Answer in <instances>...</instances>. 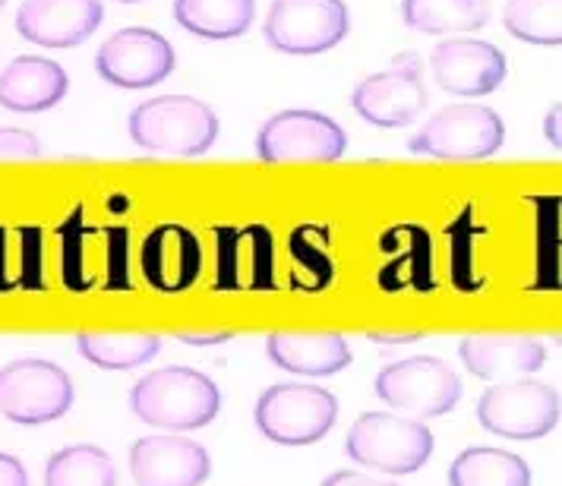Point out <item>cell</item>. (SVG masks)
<instances>
[{
	"label": "cell",
	"mask_w": 562,
	"mask_h": 486,
	"mask_svg": "<svg viewBox=\"0 0 562 486\" xmlns=\"http://www.w3.org/2000/svg\"><path fill=\"white\" fill-rule=\"evenodd\" d=\"M183 344H193V348H212V344H225L234 338V332H178Z\"/></svg>",
	"instance_id": "obj_35"
},
{
	"label": "cell",
	"mask_w": 562,
	"mask_h": 486,
	"mask_svg": "<svg viewBox=\"0 0 562 486\" xmlns=\"http://www.w3.org/2000/svg\"><path fill=\"white\" fill-rule=\"evenodd\" d=\"M319 486H398V484H392V481H376V477L360 474V471H335V474H329V477H326Z\"/></svg>",
	"instance_id": "obj_33"
},
{
	"label": "cell",
	"mask_w": 562,
	"mask_h": 486,
	"mask_svg": "<svg viewBox=\"0 0 562 486\" xmlns=\"http://www.w3.org/2000/svg\"><path fill=\"white\" fill-rule=\"evenodd\" d=\"M175 20L205 42H228L254 26L256 0H175Z\"/></svg>",
	"instance_id": "obj_21"
},
{
	"label": "cell",
	"mask_w": 562,
	"mask_h": 486,
	"mask_svg": "<svg viewBox=\"0 0 562 486\" xmlns=\"http://www.w3.org/2000/svg\"><path fill=\"white\" fill-rule=\"evenodd\" d=\"M348 32L351 13L345 0H272L262 23L269 48L297 57L333 52Z\"/></svg>",
	"instance_id": "obj_7"
},
{
	"label": "cell",
	"mask_w": 562,
	"mask_h": 486,
	"mask_svg": "<svg viewBox=\"0 0 562 486\" xmlns=\"http://www.w3.org/2000/svg\"><path fill=\"white\" fill-rule=\"evenodd\" d=\"M560 392L528 376L486 388L477 402V420L486 433L503 439H540L560 427Z\"/></svg>",
	"instance_id": "obj_8"
},
{
	"label": "cell",
	"mask_w": 562,
	"mask_h": 486,
	"mask_svg": "<svg viewBox=\"0 0 562 486\" xmlns=\"http://www.w3.org/2000/svg\"><path fill=\"white\" fill-rule=\"evenodd\" d=\"M430 70L436 86L459 99H484L509 77V60L490 42L449 38L430 52Z\"/></svg>",
	"instance_id": "obj_13"
},
{
	"label": "cell",
	"mask_w": 562,
	"mask_h": 486,
	"mask_svg": "<svg viewBox=\"0 0 562 486\" xmlns=\"http://www.w3.org/2000/svg\"><path fill=\"white\" fill-rule=\"evenodd\" d=\"M430 102L424 89V57L402 54L383 74L360 79L351 92V108L370 127L398 129L414 124Z\"/></svg>",
	"instance_id": "obj_11"
},
{
	"label": "cell",
	"mask_w": 562,
	"mask_h": 486,
	"mask_svg": "<svg viewBox=\"0 0 562 486\" xmlns=\"http://www.w3.org/2000/svg\"><path fill=\"white\" fill-rule=\"evenodd\" d=\"M3 3H7V0H0V7H3Z\"/></svg>",
	"instance_id": "obj_39"
},
{
	"label": "cell",
	"mask_w": 562,
	"mask_h": 486,
	"mask_svg": "<svg viewBox=\"0 0 562 486\" xmlns=\"http://www.w3.org/2000/svg\"><path fill=\"white\" fill-rule=\"evenodd\" d=\"M77 348L82 358L89 360L92 366L99 370H111V373H121V370H136L143 363L161 351V338L158 335H108V332H79Z\"/></svg>",
	"instance_id": "obj_26"
},
{
	"label": "cell",
	"mask_w": 562,
	"mask_h": 486,
	"mask_svg": "<svg viewBox=\"0 0 562 486\" xmlns=\"http://www.w3.org/2000/svg\"><path fill=\"white\" fill-rule=\"evenodd\" d=\"M376 398L411 417H442L461 402L459 373L439 358H405L380 370Z\"/></svg>",
	"instance_id": "obj_10"
},
{
	"label": "cell",
	"mask_w": 562,
	"mask_h": 486,
	"mask_svg": "<svg viewBox=\"0 0 562 486\" xmlns=\"http://www.w3.org/2000/svg\"><path fill=\"white\" fill-rule=\"evenodd\" d=\"M212 459L200 442L180 436H146L130 445V474L139 486H200Z\"/></svg>",
	"instance_id": "obj_15"
},
{
	"label": "cell",
	"mask_w": 562,
	"mask_h": 486,
	"mask_svg": "<svg viewBox=\"0 0 562 486\" xmlns=\"http://www.w3.org/2000/svg\"><path fill=\"white\" fill-rule=\"evenodd\" d=\"M218 275L215 291H272L276 247L266 228H218Z\"/></svg>",
	"instance_id": "obj_17"
},
{
	"label": "cell",
	"mask_w": 562,
	"mask_h": 486,
	"mask_svg": "<svg viewBox=\"0 0 562 486\" xmlns=\"http://www.w3.org/2000/svg\"><path fill=\"white\" fill-rule=\"evenodd\" d=\"M256 427L276 445L301 449L329 433L338 420V402L329 388L304 383L269 385L256 398Z\"/></svg>",
	"instance_id": "obj_4"
},
{
	"label": "cell",
	"mask_w": 562,
	"mask_h": 486,
	"mask_svg": "<svg viewBox=\"0 0 562 486\" xmlns=\"http://www.w3.org/2000/svg\"><path fill=\"white\" fill-rule=\"evenodd\" d=\"M402 20L424 35L477 32L490 23V0H402Z\"/></svg>",
	"instance_id": "obj_24"
},
{
	"label": "cell",
	"mask_w": 562,
	"mask_h": 486,
	"mask_svg": "<svg viewBox=\"0 0 562 486\" xmlns=\"http://www.w3.org/2000/svg\"><path fill=\"white\" fill-rule=\"evenodd\" d=\"M178 54L155 29L130 26L114 32L95 54V70L117 89H153L175 74Z\"/></svg>",
	"instance_id": "obj_12"
},
{
	"label": "cell",
	"mask_w": 562,
	"mask_h": 486,
	"mask_svg": "<svg viewBox=\"0 0 562 486\" xmlns=\"http://www.w3.org/2000/svg\"><path fill=\"white\" fill-rule=\"evenodd\" d=\"M348 152V133L319 111H279L256 133V155L269 165L338 161Z\"/></svg>",
	"instance_id": "obj_9"
},
{
	"label": "cell",
	"mask_w": 562,
	"mask_h": 486,
	"mask_svg": "<svg viewBox=\"0 0 562 486\" xmlns=\"http://www.w3.org/2000/svg\"><path fill=\"white\" fill-rule=\"evenodd\" d=\"M459 358L464 370L486 383H506L531 376L543 366L547 351L525 335H468L461 338Z\"/></svg>",
	"instance_id": "obj_18"
},
{
	"label": "cell",
	"mask_w": 562,
	"mask_h": 486,
	"mask_svg": "<svg viewBox=\"0 0 562 486\" xmlns=\"http://www.w3.org/2000/svg\"><path fill=\"white\" fill-rule=\"evenodd\" d=\"M449 486H531V467L515 452L474 445L449 464Z\"/></svg>",
	"instance_id": "obj_23"
},
{
	"label": "cell",
	"mask_w": 562,
	"mask_h": 486,
	"mask_svg": "<svg viewBox=\"0 0 562 486\" xmlns=\"http://www.w3.org/2000/svg\"><path fill=\"white\" fill-rule=\"evenodd\" d=\"M130 410L149 427L190 433V430H203L218 417L222 392L200 370L161 366L133 385Z\"/></svg>",
	"instance_id": "obj_1"
},
{
	"label": "cell",
	"mask_w": 562,
	"mask_h": 486,
	"mask_svg": "<svg viewBox=\"0 0 562 486\" xmlns=\"http://www.w3.org/2000/svg\"><path fill=\"white\" fill-rule=\"evenodd\" d=\"M560 114H562V104L557 102L553 108H550V111H547V121H543V136H547V143H550L553 149H560V146H562Z\"/></svg>",
	"instance_id": "obj_37"
},
{
	"label": "cell",
	"mask_w": 562,
	"mask_h": 486,
	"mask_svg": "<svg viewBox=\"0 0 562 486\" xmlns=\"http://www.w3.org/2000/svg\"><path fill=\"white\" fill-rule=\"evenodd\" d=\"M383 253L385 259L383 272H380V282L385 275H395V282L389 291H430L434 287V257H430V234L414 225L405 228H392L383 237Z\"/></svg>",
	"instance_id": "obj_22"
},
{
	"label": "cell",
	"mask_w": 562,
	"mask_h": 486,
	"mask_svg": "<svg viewBox=\"0 0 562 486\" xmlns=\"http://www.w3.org/2000/svg\"><path fill=\"white\" fill-rule=\"evenodd\" d=\"M117 484V467L111 455L79 442V445H67L60 452H54L48 464H45V486H114Z\"/></svg>",
	"instance_id": "obj_27"
},
{
	"label": "cell",
	"mask_w": 562,
	"mask_h": 486,
	"mask_svg": "<svg viewBox=\"0 0 562 486\" xmlns=\"http://www.w3.org/2000/svg\"><path fill=\"white\" fill-rule=\"evenodd\" d=\"M102 20V0H23L16 32L38 48L67 52L82 45Z\"/></svg>",
	"instance_id": "obj_14"
},
{
	"label": "cell",
	"mask_w": 562,
	"mask_h": 486,
	"mask_svg": "<svg viewBox=\"0 0 562 486\" xmlns=\"http://www.w3.org/2000/svg\"><path fill=\"white\" fill-rule=\"evenodd\" d=\"M67 89L70 79L60 64L38 54H23L0 74V108L13 114H38L64 102Z\"/></svg>",
	"instance_id": "obj_19"
},
{
	"label": "cell",
	"mask_w": 562,
	"mask_h": 486,
	"mask_svg": "<svg viewBox=\"0 0 562 486\" xmlns=\"http://www.w3.org/2000/svg\"><path fill=\"white\" fill-rule=\"evenodd\" d=\"M367 338L373 344H385V348H395V344H411V341H420L424 332H367Z\"/></svg>",
	"instance_id": "obj_36"
},
{
	"label": "cell",
	"mask_w": 562,
	"mask_h": 486,
	"mask_svg": "<svg viewBox=\"0 0 562 486\" xmlns=\"http://www.w3.org/2000/svg\"><path fill=\"white\" fill-rule=\"evenodd\" d=\"M42 158V143L23 127H0V161H32Z\"/></svg>",
	"instance_id": "obj_32"
},
{
	"label": "cell",
	"mask_w": 562,
	"mask_h": 486,
	"mask_svg": "<svg viewBox=\"0 0 562 486\" xmlns=\"http://www.w3.org/2000/svg\"><path fill=\"white\" fill-rule=\"evenodd\" d=\"M506 146L503 117L484 104H449L417 129L408 143L414 155L439 161H484Z\"/></svg>",
	"instance_id": "obj_5"
},
{
	"label": "cell",
	"mask_w": 562,
	"mask_h": 486,
	"mask_svg": "<svg viewBox=\"0 0 562 486\" xmlns=\"http://www.w3.org/2000/svg\"><path fill=\"white\" fill-rule=\"evenodd\" d=\"M345 452L348 459L358 461L360 467L405 477V474H417L430 461L434 433L427 430V423L408 420L402 414L367 410L351 423Z\"/></svg>",
	"instance_id": "obj_3"
},
{
	"label": "cell",
	"mask_w": 562,
	"mask_h": 486,
	"mask_svg": "<svg viewBox=\"0 0 562 486\" xmlns=\"http://www.w3.org/2000/svg\"><path fill=\"white\" fill-rule=\"evenodd\" d=\"M42 291L45 287V253H42V230L23 228L10 240L0 228V294L10 291Z\"/></svg>",
	"instance_id": "obj_25"
},
{
	"label": "cell",
	"mask_w": 562,
	"mask_h": 486,
	"mask_svg": "<svg viewBox=\"0 0 562 486\" xmlns=\"http://www.w3.org/2000/svg\"><path fill=\"white\" fill-rule=\"evenodd\" d=\"M326 234L316 228V240H310V228H301L291 234V257L297 262V269H304V282L301 287L304 291H323L329 287L335 279V265L329 259V250H326Z\"/></svg>",
	"instance_id": "obj_29"
},
{
	"label": "cell",
	"mask_w": 562,
	"mask_h": 486,
	"mask_svg": "<svg viewBox=\"0 0 562 486\" xmlns=\"http://www.w3.org/2000/svg\"><path fill=\"white\" fill-rule=\"evenodd\" d=\"M143 279L158 294H183L200 282L203 272V247L200 237L183 225H158L143 240Z\"/></svg>",
	"instance_id": "obj_16"
},
{
	"label": "cell",
	"mask_w": 562,
	"mask_h": 486,
	"mask_svg": "<svg viewBox=\"0 0 562 486\" xmlns=\"http://www.w3.org/2000/svg\"><path fill=\"white\" fill-rule=\"evenodd\" d=\"M503 26L518 42L560 48L562 45V0H506Z\"/></svg>",
	"instance_id": "obj_28"
},
{
	"label": "cell",
	"mask_w": 562,
	"mask_h": 486,
	"mask_svg": "<svg viewBox=\"0 0 562 486\" xmlns=\"http://www.w3.org/2000/svg\"><path fill=\"white\" fill-rule=\"evenodd\" d=\"M121 3H139V0H121Z\"/></svg>",
	"instance_id": "obj_38"
},
{
	"label": "cell",
	"mask_w": 562,
	"mask_h": 486,
	"mask_svg": "<svg viewBox=\"0 0 562 486\" xmlns=\"http://www.w3.org/2000/svg\"><path fill=\"white\" fill-rule=\"evenodd\" d=\"M77 402L67 370L42 358H23L0 370V414L20 427L60 420Z\"/></svg>",
	"instance_id": "obj_6"
},
{
	"label": "cell",
	"mask_w": 562,
	"mask_h": 486,
	"mask_svg": "<svg viewBox=\"0 0 562 486\" xmlns=\"http://www.w3.org/2000/svg\"><path fill=\"white\" fill-rule=\"evenodd\" d=\"M0 486H29V474L23 461L0 452Z\"/></svg>",
	"instance_id": "obj_34"
},
{
	"label": "cell",
	"mask_w": 562,
	"mask_h": 486,
	"mask_svg": "<svg viewBox=\"0 0 562 486\" xmlns=\"http://www.w3.org/2000/svg\"><path fill=\"white\" fill-rule=\"evenodd\" d=\"M108 237V279H104V291H130L127 275V228H104Z\"/></svg>",
	"instance_id": "obj_31"
},
{
	"label": "cell",
	"mask_w": 562,
	"mask_h": 486,
	"mask_svg": "<svg viewBox=\"0 0 562 486\" xmlns=\"http://www.w3.org/2000/svg\"><path fill=\"white\" fill-rule=\"evenodd\" d=\"M130 139L158 155L196 158L218 139L215 111L193 95H158L130 111Z\"/></svg>",
	"instance_id": "obj_2"
},
{
	"label": "cell",
	"mask_w": 562,
	"mask_h": 486,
	"mask_svg": "<svg viewBox=\"0 0 562 486\" xmlns=\"http://www.w3.org/2000/svg\"><path fill=\"white\" fill-rule=\"evenodd\" d=\"M86 234H89V228L82 225V208H77L60 228V237H64V284L74 294H82V291L99 284V275L86 265V244H82Z\"/></svg>",
	"instance_id": "obj_30"
},
{
	"label": "cell",
	"mask_w": 562,
	"mask_h": 486,
	"mask_svg": "<svg viewBox=\"0 0 562 486\" xmlns=\"http://www.w3.org/2000/svg\"><path fill=\"white\" fill-rule=\"evenodd\" d=\"M269 360L294 376H335L348 370L351 348L341 335L335 332H272L266 338Z\"/></svg>",
	"instance_id": "obj_20"
}]
</instances>
